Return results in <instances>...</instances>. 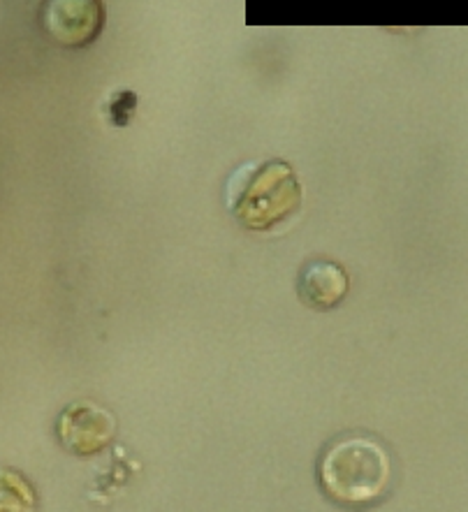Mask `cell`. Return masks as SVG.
Returning <instances> with one entry per match:
<instances>
[{
    "label": "cell",
    "instance_id": "6",
    "mask_svg": "<svg viewBox=\"0 0 468 512\" xmlns=\"http://www.w3.org/2000/svg\"><path fill=\"white\" fill-rule=\"evenodd\" d=\"M0 512H35L31 482L5 466H0Z\"/></svg>",
    "mask_w": 468,
    "mask_h": 512
},
{
    "label": "cell",
    "instance_id": "4",
    "mask_svg": "<svg viewBox=\"0 0 468 512\" xmlns=\"http://www.w3.org/2000/svg\"><path fill=\"white\" fill-rule=\"evenodd\" d=\"M45 31L63 47H86L105 26V5L100 0H51L42 12Z\"/></svg>",
    "mask_w": 468,
    "mask_h": 512
},
{
    "label": "cell",
    "instance_id": "5",
    "mask_svg": "<svg viewBox=\"0 0 468 512\" xmlns=\"http://www.w3.org/2000/svg\"><path fill=\"white\" fill-rule=\"evenodd\" d=\"M299 297L313 309H334L348 295L346 269L332 260H313L299 274Z\"/></svg>",
    "mask_w": 468,
    "mask_h": 512
},
{
    "label": "cell",
    "instance_id": "3",
    "mask_svg": "<svg viewBox=\"0 0 468 512\" xmlns=\"http://www.w3.org/2000/svg\"><path fill=\"white\" fill-rule=\"evenodd\" d=\"M114 429V415L89 399L70 404L56 424L63 448L79 457H91L105 450L112 441Z\"/></svg>",
    "mask_w": 468,
    "mask_h": 512
},
{
    "label": "cell",
    "instance_id": "7",
    "mask_svg": "<svg viewBox=\"0 0 468 512\" xmlns=\"http://www.w3.org/2000/svg\"><path fill=\"white\" fill-rule=\"evenodd\" d=\"M137 107V95L133 91L114 93L107 102V116L114 126H128Z\"/></svg>",
    "mask_w": 468,
    "mask_h": 512
},
{
    "label": "cell",
    "instance_id": "2",
    "mask_svg": "<svg viewBox=\"0 0 468 512\" xmlns=\"http://www.w3.org/2000/svg\"><path fill=\"white\" fill-rule=\"evenodd\" d=\"M228 200L232 214L248 230H269L299 209L302 186L288 163L272 160L234 172Z\"/></svg>",
    "mask_w": 468,
    "mask_h": 512
},
{
    "label": "cell",
    "instance_id": "1",
    "mask_svg": "<svg viewBox=\"0 0 468 512\" xmlns=\"http://www.w3.org/2000/svg\"><path fill=\"white\" fill-rule=\"evenodd\" d=\"M392 457L371 436H339L318 462V480L334 503L364 508L383 499L392 485Z\"/></svg>",
    "mask_w": 468,
    "mask_h": 512
}]
</instances>
